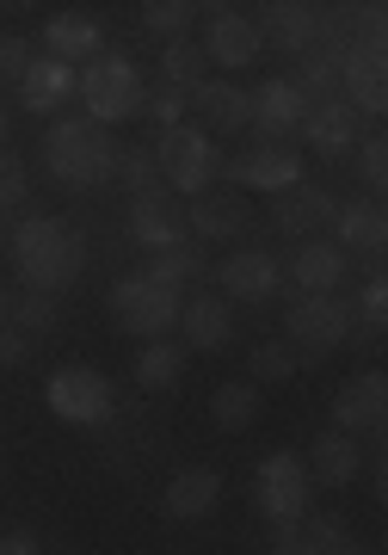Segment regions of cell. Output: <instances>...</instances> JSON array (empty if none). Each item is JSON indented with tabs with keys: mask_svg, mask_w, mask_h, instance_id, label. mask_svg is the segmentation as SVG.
Returning a JSON list of instances; mask_svg holds the SVG:
<instances>
[{
	"mask_svg": "<svg viewBox=\"0 0 388 555\" xmlns=\"http://www.w3.org/2000/svg\"><path fill=\"white\" fill-rule=\"evenodd\" d=\"M13 266H20L25 291H68L87 266V241L80 229H68L62 217H31L20 222V235H13Z\"/></svg>",
	"mask_w": 388,
	"mask_h": 555,
	"instance_id": "cell-1",
	"label": "cell"
},
{
	"mask_svg": "<svg viewBox=\"0 0 388 555\" xmlns=\"http://www.w3.org/2000/svg\"><path fill=\"white\" fill-rule=\"evenodd\" d=\"M43 160H50V173H56L62 185L87 192V185L117 173V142H112V130H99L93 118H62V124H50V137H43Z\"/></svg>",
	"mask_w": 388,
	"mask_h": 555,
	"instance_id": "cell-2",
	"label": "cell"
},
{
	"mask_svg": "<svg viewBox=\"0 0 388 555\" xmlns=\"http://www.w3.org/2000/svg\"><path fill=\"white\" fill-rule=\"evenodd\" d=\"M75 93L87 100V118L99 124V130H112L117 118H137L142 112V75L130 56H93L87 68L75 75Z\"/></svg>",
	"mask_w": 388,
	"mask_h": 555,
	"instance_id": "cell-3",
	"label": "cell"
},
{
	"mask_svg": "<svg viewBox=\"0 0 388 555\" xmlns=\"http://www.w3.org/2000/svg\"><path fill=\"white\" fill-rule=\"evenodd\" d=\"M179 291H167V284H155V278H117L112 284V315L124 334L137 339H167L179 327Z\"/></svg>",
	"mask_w": 388,
	"mask_h": 555,
	"instance_id": "cell-4",
	"label": "cell"
},
{
	"mask_svg": "<svg viewBox=\"0 0 388 555\" xmlns=\"http://www.w3.org/2000/svg\"><path fill=\"white\" fill-rule=\"evenodd\" d=\"M253 488H259V506H266V518L272 525H302V518L314 513V481H309V463L296 451H272L266 463H259V476H253Z\"/></svg>",
	"mask_w": 388,
	"mask_h": 555,
	"instance_id": "cell-5",
	"label": "cell"
},
{
	"mask_svg": "<svg viewBox=\"0 0 388 555\" xmlns=\"http://www.w3.org/2000/svg\"><path fill=\"white\" fill-rule=\"evenodd\" d=\"M284 334L296 352H314L309 364H321L327 352H339L351 339V302L346 297H296L284 309Z\"/></svg>",
	"mask_w": 388,
	"mask_h": 555,
	"instance_id": "cell-6",
	"label": "cell"
},
{
	"mask_svg": "<svg viewBox=\"0 0 388 555\" xmlns=\"http://www.w3.org/2000/svg\"><path fill=\"white\" fill-rule=\"evenodd\" d=\"M43 401H50V414L68 420V426H99V420L117 414L112 377H99V371H87V364L56 371V377L43 383Z\"/></svg>",
	"mask_w": 388,
	"mask_h": 555,
	"instance_id": "cell-7",
	"label": "cell"
},
{
	"mask_svg": "<svg viewBox=\"0 0 388 555\" xmlns=\"http://www.w3.org/2000/svg\"><path fill=\"white\" fill-rule=\"evenodd\" d=\"M160 173H167V185L173 192H192V198H204V185L216 179V167H222V155H216V142L197 130V124H179V130H160Z\"/></svg>",
	"mask_w": 388,
	"mask_h": 555,
	"instance_id": "cell-8",
	"label": "cell"
},
{
	"mask_svg": "<svg viewBox=\"0 0 388 555\" xmlns=\"http://www.w3.org/2000/svg\"><path fill=\"white\" fill-rule=\"evenodd\" d=\"M229 179L253 185V192H290V185H302V155L290 142H253L247 155L229 160Z\"/></svg>",
	"mask_w": 388,
	"mask_h": 555,
	"instance_id": "cell-9",
	"label": "cell"
},
{
	"mask_svg": "<svg viewBox=\"0 0 388 555\" xmlns=\"http://www.w3.org/2000/svg\"><path fill=\"white\" fill-rule=\"evenodd\" d=\"M309 118V100L296 93V80H266L259 93H247V124L266 142H290Z\"/></svg>",
	"mask_w": 388,
	"mask_h": 555,
	"instance_id": "cell-10",
	"label": "cell"
},
{
	"mask_svg": "<svg viewBox=\"0 0 388 555\" xmlns=\"http://www.w3.org/2000/svg\"><path fill=\"white\" fill-rule=\"evenodd\" d=\"M210 13H216V20H210V31H204L210 62H222V68H247V62H259V50H266L259 20L234 13V7H210Z\"/></svg>",
	"mask_w": 388,
	"mask_h": 555,
	"instance_id": "cell-11",
	"label": "cell"
},
{
	"mask_svg": "<svg viewBox=\"0 0 388 555\" xmlns=\"http://www.w3.org/2000/svg\"><path fill=\"white\" fill-rule=\"evenodd\" d=\"M383 401H388V377L383 371H364V377L339 383L333 396V433H364V426H383Z\"/></svg>",
	"mask_w": 388,
	"mask_h": 555,
	"instance_id": "cell-12",
	"label": "cell"
},
{
	"mask_svg": "<svg viewBox=\"0 0 388 555\" xmlns=\"http://www.w3.org/2000/svg\"><path fill=\"white\" fill-rule=\"evenodd\" d=\"M179 334L192 352H216V346H229L234 334V302H222L216 291H197V297L179 302Z\"/></svg>",
	"mask_w": 388,
	"mask_h": 555,
	"instance_id": "cell-13",
	"label": "cell"
},
{
	"mask_svg": "<svg viewBox=\"0 0 388 555\" xmlns=\"http://www.w3.org/2000/svg\"><path fill=\"white\" fill-rule=\"evenodd\" d=\"M277 291V259L259 254V247H241V254L222 259V302H266Z\"/></svg>",
	"mask_w": 388,
	"mask_h": 555,
	"instance_id": "cell-14",
	"label": "cell"
},
{
	"mask_svg": "<svg viewBox=\"0 0 388 555\" xmlns=\"http://www.w3.org/2000/svg\"><path fill=\"white\" fill-rule=\"evenodd\" d=\"M346 266L351 259L333 247V241H302L290 259V278H296V297H333L346 284Z\"/></svg>",
	"mask_w": 388,
	"mask_h": 555,
	"instance_id": "cell-15",
	"label": "cell"
},
{
	"mask_svg": "<svg viewBox=\"0 0 388 555\" xmlns=\"http://www.w3.org/2000/svg\"><path fill=\"white\" fill-rule=\"evenodd\" d=\"M130 235L148 254H167V247H185V217L167 204V192H148V198H130Z\"/></svg>",
	"mask_w": 388,
	"mask_h": 555,
	"instance_id": "cell-16",
	"label": "cell"
},
{
	"mask_svg": "<svg viewBox=\"0 0 388 555\" xmlns=\"http://www.w3.org/2000/svg\"><path fill=\"white\" fill-rule=\"evenodd\" d=\"M358 469H364V451H358L351 433H321L309 444V481L314 488H351Z\"/></svg>",
	"mask_w": 388,
	"mask_h": 555,
	"instance_id": "cell-17",
	"label": "cell"
},
{
	"mask_svg": "<svg viewBox=\"0 0 388 555\" xmlns=\"http://www.w3.org/2000/svg\"><path fill=\"white\" fill-rule=\"evenodd\" d=\"M259 38L277 43V50H290V56H309L314 43H321V7H296V0H277V7H266V25H259Z\"/></svg>",
	"mask_w": 388,
	"mask_h": 555,
	"instance_id": "cell-18",
	"label": "cell"
},
{
	"mask_svg": "<svg viewBox=\"0 0 388 555\" xmlns=\"http://www.w3.org/2000/svg\"><path fill=\"white\" fill-rule=\"evenodd\" d=\"M216 500H222V476L216 469H179L167 481V494H160V513L179 518V525H192V518H210Z\"/></svg>",
	"mask_w": 388,
	"mask_h": 555,
	"instance_id": "cell-19",
	"label": "cell"
},
{
	"mask_svg": "<svg viewBox=\"0 0 388 555\" xmlns=\"http://www.w3.org/2000/svg\"><path fill=\"white\" fill-rule=\"evenodd\" d=\"M302 142H309L314 155H351L358 149V112L346 100L333 105H309V118H302Z\"/></svg>",
	"mask_w": 388,
	"mask_h": 555,
	"instance_id": "cell-20",
	"label": "cell"
},
{
	"mask_svg": "<svg viewBox=\"0 0 388 555\" xmlns=\"http://www.w3.org/2000/svg\"><path fill=\"white\" fill-rule=\"evenodd\" d=\"M192 105L204 112V124H197V130H204L210 142L216 137H234V130H247V93H241L234 80H204V87L192 93Z\"/></svg>",
	"mask_w": 388,
	"mask_h": 555,
	"instance_id": "cell-21",
	"label": "cell"
},
{
	"mask_svg": "<svg viewBox=\"0 0 388 555\" xmlns=\"http://www.w3.org/2000/svg\"><path fill=\"white\" fill-rule=\"evenodd\" d=\"M339 217V198L333 192H321V185H290L284 192V204H277V229L284 235H314V229H327V222Z\"/></svg>",
	"mask_w": 388,
	"mask_h": 555,
	"instance_id": "cell-22",
	"label": "cell"
},
{
	"mask_svg": "<svg viewBox=\"0 0 388 555\" xmlns=\"http://www.w3.org/2000/svg\"><path fill=\"white\" fill-rule=\"evenodd\" d=\"M333 229H339V241H333L339 254H383V241H388L383 204H339Z\"/></svg>",
	"mask_w": 388,
	"mask_h": 555,
	"instance_id": "cell-23",
	"label": "cell"
},
{
	"mask_svg": "<svg viewBox=\"0 0 388 555\" xmlns=\"http://www.w3.org/2000/svg\"><path fill=\"white\" fill-rule=\"evenodd\" d=\"M75 93V68L68 62H56V56H43V62H31L20 75V100H25V112H62V100Z\"/></svg>",
	"mask_w": 388,
	"mask_h": 555,
	"instance_id": "cell-24",
	"label": "cell"
},
{
	"mask_svg": "<svg viewBox=\"0 0 388 555\" xmlns=\"http://www.w3.org/2000/svg\"><path fill=\"white\" fill-rule=\"evenodd\" d=\"M259 414H266V401H259V383H247V377L222 383V389L210 396V420L222 426V433H247Z\"/></svg>",
	"mask_w": 388,
	"mask_h": 555,
	"instance_id": "cell-25",
	"label": "cell"
},
{
	"mask_svg": "<svg viewBox=\"0 0 388 555\" xmlns=\"http://www.w3.org/2000/svg\"><path fill=\"white\" fill-rule=\"evenodd\" d=\"M50 56L56 62H93L99 56V25L87 13H56L50 20Z\"/></svg>",
	"mask_w": 388,
	"mask_h": 555,
	"instance_id": "cell-26",
	"label": "cell"
},
{
	"mask_svg": "<svg viewBox=\"0 0 388 555\" xmlns=\"http://www.w3.org/2000/svg\"><path fill=\"white\" fill-rule=\"evenodd\" d=\"M185 377V346H173V339H148L137 358V383L142 389H173V383Z\"/></svg>",
	"mask_w": 388,
	"mask_h": 555,
	"instance_id": "cell-27",
	"label": "cell"
},
{
	"mask_svg": "<svg viewBox=\"0 0 388 555\" xmlns=\"http://www.w3.org/2000/svg\"><path fill=\"white\" fill-rule=\"evenodd\" d=\"M56 321H62V309H56V297H50V291H20V297H7V327H20L25 339L50 334Z\"/></svg>",
	"mask_w": 388,
	"mask_h": 555,
	"instance_id": "cell-28",
	"label": "cell"
},
{
	"mask_svg": "<svg viewBox=\"0 0 388 555\" xmlns=\"http://www.w3.org/2000/svg\"><path fill=\"white\" fill-rule=\"evenodd\" d=\"M192 229L204 241H234L241 229H247V210H241V198H197Z\"/></svg>",
	"mask_w": 388,
	"mask_h": 555,
	"instance_id": "cell-29",
	"label": "cell"
},
{
	"mask_svg": "<svg viewBox=\"0 0 388 555\" xmlns=\"http://www.w3.org/2000/svg\"><path fill=\"white\" fill-rule=\"evenodd\" d=\"M160 75H167V87H204V43H192V38H173L167 50H160Z\"/></svg>",
	"mask_w": 388,
	"mask_h": 555,
	"instance_id": "cell-30",
	"label": "cell"
},
{
	"mask_svg": "<svg viewBox=\"0 0 388 555\" xmlns=\"http://www.w3.org/2000/svg\"><path fill=\"white\" fill-rule=\"evenodd\" d=\"M117 179L130 185V198H148L160 192V160H155V142H130V149H117Z\"/></svg>",
	"mask_w": 388,
	"mask_h": 555,
	"instance_id": "cell-31",
	"label": "cell"
},
{
	"mask_svg": "<svg viewBox=\"0 0 388 555\" xmlns=\"http://www.w3.org/2000/svg\"><path fill=\"white\" fill-rule=\"evenodd\" d=\"M302 371V352H296L290 339H266V346H253V377L247 383H290Z\"/></svg>",
	"mask_w": 388,
	"mask_h": 555,
	"instance_id": "cell-32",
	"label": "cell"
},
{
	"mask_svg": "<svg viewBox=\"0 0 388 555\" xmlns=\"http://www.w3.org/2000/svg\"><path fill=\"white\" fill-rule=\"evenodd\" d=\"M296 543H309L314 555H339V550H351V531L339 513H309L296 525Z\"/></svg>",
	"mask_w": 388,
	"mask_h": 555,
	"instance_id": "cell-33",
	"label": "cell"
},
{
	"mask_svg": "<svg viewBox=\"0 0 388 555\" xmlns=\"http://www.w3.org/2000/svg\"><path fill=\"white\" fill-rule=\"evenodd\" d=\"M197 13H204V7H192V0H148V7H142V25H148V31H155V38H185V31H192V20Z\"/></svg>",
	"mask_w": 388,
	"mask_h": 555,
	"instance_id": "cell-34",
	"label": "cell"
},
{
	"mask_svg": "<svg viewBox=\"0 0 388 555\" xmlns=\"http://www.w3.org/2000/svg\"><path fill=\"white\" fill-rule=\"evenodd\" d=\"M142 278H155V284H167V291H179V297H185V284L197 278L192 247H167V254H148V272H142Z\"/></svg>",
	"mask_w": 388,
	"mask_h": 555,
	"instance_id": "cell-35",
	"label": "cell"
},
{
	"mask_svg": "<svg viewBox=\"0 0 388 555\" xmlns=\"http://www.w3.org/2000/svg\"><path fill=\"white\" fill-rule=\"evenodd\" d=\"M25 198H31V173L13 149H0V210H20Z\"/></svg>",
	"mask_w": 388,
	"mask_h": 555,
	"instance_id": "cell-36",
	"label": "cell"
},
{
	"mask_svg": "<svg viewBox=\"0 0 388 555\" xmlns=\"http://www.w3.org/2000/svg\"><path fill=\"white\" fill-rule=\"evenodd\" d=\"M358 173H364L376 192L388 185V142H383V137H364V142H358Z\"/></svg>",
	"mask_w": 388,
	"mask_h": 555,
	"instance_id": "cell-37",
	"label": "cell"
},
{
	"mask_svg": "<svg viewBox=\"0 0 388 555\" xmlns=\"http://www.w3.org/2000/svg\"><path fill=\"white\" fill-rule=\"evenodd\" d=\"M25 68H31V43H25L20 31H7V38H0V75H7V80H20Z\"/></svg>",
	"mask_w": 388,
	"mask_h": 555,
	"instance_id": "cell-38",
	"label": "cell"
},
{
	"mask_svg": "<svg viewBox=\"0 0 388 555\" xmlns=\"http://www.w3.org/2000/svg\"><path fill=\"white\" fill-rule=\"evenodd\" d=\"M358 315H364L370 327H383V315H388V284H383V272L364 284V297H358Z\"/></svg>",
	"mask_w": 388,
	"mask_h": 555,
	"instance_id": "cell-39",
	"label": "cell"
},
{
	"mask_svg": "<svg viewBox=\"0 0 388 555\" xmlns=\"http://www.w3.org/2000/svg\"><path fill=\"white\" fill-rule=\"evenodd\" d=\"M25 358H31V339L0 321V371H13V364H25Z\"/></svg>",
	"mask_w": 388,
	"mask_h": 555,
	"instance_id": "cell-40",
	"label": "cell"
},
{
	"mask_svg": "<svg viewBox=\"0 0 388 555\" xmlns=\"http://www.w3.org/2000/svg\"><path fill=\"white\" fill-rule=\"evenodd\" d=\"M155 118H160V130H179V118H185V93L179 87H167L155 100Z\"/></svg>",
	"mask_w": 388,
	"mask_h": 555,
	"instance_id": "cell-41",
	"label": "cell"
},
{
	"mask_svg": "<svg viewBox=\"0 0 388 555\" xmlns=\"http://www.w3.org/2000/svg\"><path fill=\"white\" fill-rule=\"evenodd\" d=\"M0 555H43V550H38V537L31 531H7L0 537Z\"/></svg>",
	"mask_w": 388,
	"mask_h": 555,
	"instance_id": "cell-42",
	"label": "cell"
},
{
	"mask_svg": "<svg viewBox=\"0 0 388 555\" xmlns=\"http://www.w3.org/2000/svg\"><path fill=\"white\" fill-rule=\"evenodd\" d=\"M272 555H314V550H309V543H296V537H290V543H272Z\"/></svg>",
	"mask_w": 388,
	"mask_h": 555,
	"instance_id": "cell-43",
	"label": "cell"
},
{
	"mask_svg": "<svg viewBox=\"0 0 388 555\" xmlns=\"http://www.w3.org/2000/svg\"><path fill=\"white\" fill-rule=\"evenodd\" d=\"M339 555H370V550H339Z\"/></svg>",
	"mask_w": 388,
	"mask_h": 555,
	"instance_id": "cell-44",
	"label": "cell"
},
{
	"mask_svg": "<svg viewBox=\"0 0 388 555\" xmlns=\"http://www.w3.org/2000/svg\"><path fill=\"white\" fill-rule=\"evenodd\" d=\"M0 137H7V118H0ZM0 149H7V142H0Z\"/></svg>",
	"mask_w": 388,
	"mask_h": 555,
	"instance_id": "cell-45",
	"label": "cell"
},
{
	"mask_svg": "<svg viewBox=\"0 0 388 555\" xmlns=\"http://www.w3.org/2000/svg\"><path fill=\"white\" fill-rule=\"evenodd\" d=\"M0 321H7V297H0Z\"/></svg>",
	"mask_w": 388,
	"mask_h": 555,
	"instance_id": "cell-46",
	"label": "cell"
}]
</instances>
